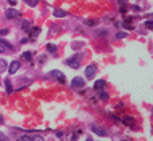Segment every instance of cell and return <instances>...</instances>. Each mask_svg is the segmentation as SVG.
<instances>
[{
    "instance_id": "obj_8",
    "label": "cell",
    "mask_w": 153,
    "mask_h": 141,
    "mask_svg": "<svg viewBox=\"0 0 153 141\" xmlns=\"http://www.w3.org/2000/svg\"><path fill=\"white\" fill-rule=\"evenodd\" d=\"M19 140H21V141H32V140H44V138L40 135H36V136H32V135H23Z\"/></svg>"
},
{
    "instance_id": "obj_23",
    "label": "cell",
    "mask_w": 153,
    "mask_h": 141,
    "mask_svg": "<svg viewBox=\"0 0 153 141\" xmlns=\"http://www.w3.org/2000/svg\"><path fill=\"white\" fill-rule=\"evenodd\" d=\"M73 48H81V43L79 42H74L73 43Z\"/></svg>"
},
{
    "instance_id": "obj_21",
    "label": "cell",
    "mask_w": 153,
    "mask_h": 141,
    "mask_svg": "<svg viewBox=\"0 0 153 141\" xmlns=\"http://www.w3.org/2000/svg\"><path fill=\"white\" fill-rule=\"evenodd\" d=\"M145 27H147V29H152V21H150V19L145 23Z\"/></svg>"
},
{
    "instance_id": "obj_25",
    "label": "cell",
    "mask_w": 153,
    "mask_h": 141,
    "mask_svg": "<svg viewBox=\"0 0 153 141\" xmlns=\"http://www.w3.org/2000/svg\"><path fill=\"white\" fill-rule=\"evenodd\" d=\"M56 136H58V138H63V132H56Z\"/></svg>"
},
{
    "instance_id": "obj_17",
    "label": "cell",
    "mask_w": 153,
    "mask_h": 141,
    "mask_svg": "<svg viewBox=\"0 0 153 141\" xmlns=\"http://www.w3.org/2000/svg\"><path fill=\"white\" fill-rule=\"evenodd\" d=\"M31 56H32V53H31V51H24V53H23V58H24L26 61H29Z\"/></svg>"
},
{
    "instance_id": "obj_26",
    "label": "cell",
    "mask_w": 153,
    "mask_h": 141,
    "mask_svg": "<svg viewBox=\"0 0 153 141\" xmlns=\"http://www.w3.org/2000/svg\"><path fill=\"white\" fill-rule=\"evenodd\" d=\"M0 140H6V136H5V135H2V133H0Z\"/></svg>"
},
{
    "instance_id": "obj_14",
    "label": "cell",
    "mask_w": 153,
    "mask_h": 141,
    "mask_svg": "<svg viewBox=\"0 0 153 141\" xmlns=\"http://www.w3.org/2000/svg\"><path fill=\"white\" fill-rule=\"evenodd\" d=\"M26 3H28V6H37V3H39V0H24Z\"/></svg>"
},
{
    "instance_id": "obj_3",
    "label": "cell",
    "mask_w": 153,
    "mask_h": 141,
    "mask_svg": "<svg viewBox=\"0 0 153 141\" xmlns=\"http://www.w3.org/2000/svg\"><path fill=\"white\" fill-rule=\"evenodd\" d=\"M90 130L95 133V135H98V136H107V130L102 128L100 125H97V123H92V125H90Z\"/></svg>"
},
{
    "instance_id": "obj_5",
    "label": "cell",
    "mask_w": 153,
    "mask_h": 141,
    "mask_svg": "<svg viewBox=\"0 0 153 141\" xmlns=\"http://www.w3.org/2000/svg\"><path fill=\"white\" fill-rule=\"evenodd\" d=\"M95 74H97V66H95V64H90V66L86 67V77L87 79H92Z\"/></svg>"
},
{
    "instance_id": "obj_20",
    "label": "cell",
    "mask_w": 153,
    "mask_h": 141,
    "mask_svg": "<svg viewBox=\"0 0 153 141\" xmlns=\"http://www.w3.org/2000/svg\"><path fill=\"white\" fill-rule=\"evenodd\" d=\"M124 123H126V125H132V119L126 117V119H124Z\"/></svg>"
},
{
    "instance_id": "obj_7",
    "label": "cell",
    "mask_w": 153,
    "mask_h": 141,
    "mask_svg": "<svg viewBox=\"0 0 153 141\" xmlns=\"http://www.w3.org/2000/svg\"><path fill=\"white\" fill-rule=\"evenodd\" d=\"M19 67H21V63H19V61H13V63L10 64V67H8V72L10 74H15Z\"/></svg>"
},
{
    "instance_id": "obj_19",
    "label": "cell",
    "mask_w": 153,
    "mask_h": 141,
    "mask_svg": "<svg viewBox=\"0 0 153 141\" xmlns=\"http://www.w3.org/2000/svg\"><path fill=\"white\" fill-rule=\"evenodd\" d=\"M126 35H127L126 32H116V39H124Z\"/></svg>"
},
{
    "instance_id": "obj_2",
    "label": "cell",
    "mask_w": 153,
    "mask_h": 141,
    "mask_svg": "<svg viewBox=\"0 0 153 141\" xmlns=\"http://www.w3.org/2000/svg\"><path fill=\"white\" fill-rule=\"evenodd\" d=\"M84 79L82 77H74L73 80H71V88H74V90H79V88H84Z\"/></svg>"
},
{
    "instance_id": "obj_1",
    "label": "cell",
    "mask_w": 153,
    "mask_h": 141,
    "mask_svg": "<svg viewBox=\"0 0 153 141\" xmlns=\"http://www.w3.org/2000/svg\"><path fill=\"white\" fill-rule=\"evenodd\" d=\"M66 64H68L69 67H73V69H77V67L81 66V56H79V55H74V56L68 58V60H66Z\"/></svg>"
},
{
    "instance_id": "obj_15",
    "label": "cell",
    "mask_w": 153,
    "mask_h": 141,
    "mask_svg": "<svg viewBox=\"0 0 153 141\" xmlns=\"http://www.w3.org/2000/svg\"><path fill=\"white\" fill-rule=\"evenodd\" d=\"M5 87H6V93H11V90H13V88H11V82L5 80Z\"/></svg>"
},
{
    "instance_id": "obj_18",
    "label": "cell",
    "mask_w": 153,
    "mask_h": 141,
    "mask_svg": "<svg viewBox=\"0 0 153 141\" xmlns=\"http://www.w3.org/2000/svg\"><path fill=\"white\" fill-rule=\"evenodd\" d=\"M40 32V30H39V27H34V29H32V34H31V37H32V39H34V37H36L37 35V34H39Z\"/></svg>"
},
{
    "instance_id": "obj_11",
    "label": "cell",
    "mask_w": 153,
    "mask_h": 141,
    "mask_svg": "<svg viewBox=\"0 0 153 141\" xmlns=\"http://www.w3.org/2000/svg\"><path fill=\"white\" fill-rule=\"evenodd\" d=\"M47 50H49L50 53H56L58 48H56V45H53V43H49V45H47Z\"/></svg>"
},
{
    "instance_id": "obj_12",
    "label": "cell",
    "mask_w": 153,
    "mask_h": 141,
    "mask_svg": "<svg viewBox=\"0 0 153 141\" xmlns=\"http://www.w3.org/2000/svg\"><path fill=\"white\" fill-rule=\"evenodd\" d=\"M98 91H100V90H98ZM98 96H100L102 101H107V99H108V93H107V91H100V93H98Z\"/></svg>"
},
{
    "instance_id": "obj_10",
    "label": "cell",
    "mask_w": 153,
    "mask_h": 141,
    "mask_svg": "<svg viewBox=\"0 0 153 141\" xmlns=\"http://www.w3.org/2000/svg\"><path fill=\"white\" fill-rule=\"evenodd\" d=\"M53 15H55L56 18H63V16H66V11H63V10H60V8H56L55 11H53Z\"/></svg>"
},
{
    "instance_id": "obj_6",
    "label": "cell",
    "mask_w": 153,
    "mask_h": 141,
    "mask_svg": "<svg viewBox=\"0 0 153 141\" xmlns=\"http://www.w3.org/2000/svg\"><path fill=\"white\" fill-rule=\"evenodd\" d=\"M52 77L56 79V80L60 82V84H66V79H64V75L61 74L60 71H52Z\"/></svg>"
},
{
    "instance_id": "obj_9",
    "label": "cell",
    "mask_w": 153,
    "mask_h": 141,
    "mask_svg": "<svg viewBox=\"0 0 153 141\" xmlns=\"http://www.w3.org/2000/svg\"><path fill=\"white\" fill-rule=\"evenodd\" d=\"M94 88H95V90H103V88H105V80H97V82H95V85H94Z\"/></svg>"
},
{
    "instance_id": "obj_4",
    "label": "cell",
    "mask_w": 153,
    "mask_h": 141,
    "mask_svg": "<svg viewBox=\"0 0 153 141\" xmlns=\"http://www.w3.org/2000/svg\"><path fill=\"white\" fill-rule=\"evenodd\" d=\"M5 16H6V19H15V18H19V16H21V11L16 10V8H10V10H6Z\"/></svg>"
},
{
    "instance_id": "obj_13",
    "label": "cell",
    "mask_w": 153,
    "mask_h": 141,
    "mask_svg": "<svg viewBox=\"0 0 153 141\" xmlns=\"http://www.w3.org/2000/svg\"><path fill=\"white\" fill-rule=\"evenodd\" d=\"M6 71V63L3 60H0V74H2V72H5Z\"/></svg>"
},
{
    "instance_id": "obj_24",
    "label": "cell",
    "mask_w": 153,
    "mask_h": 141,
    "mask_svg": "<svg viewBox=\"0 0 153 141\" xmlns=\"http://www.w3.org/2000/svg\"><path fill=\"white\" fill-rule=\"evenodd\" d=\"M3 51H5V47H3V45H2V43H0V55H2V53H3Z\"/></svg>"
},
{
    "instance_id": "obj_16",
    "label": "cell",
    "mask_w": 153,
    "mask_h": 141,
    "mask_svg": "<svg viewBox=\"0 0 153 141\" xmlns=\"http://www.w3.org/2000/svg\"><path fill=\"white\" fill-rule=\"evenodd\" d=\"M29 27H32V23H31V21H24V23H23V29H24V30H28Z\"/></svg>"
},
{
    "instance_id": "obj_22",
    "label": "cell",
    "mask_w": 153,
    "mask_h": 141,
    "mask_svg": "<svg viewBox=\"0 0 153 141\" xmlns=\"http://www.w3.org/2000/svg\"><path fill=\"white\" fill-rule=\"evenodd\" d=\"M6 34H8V29H2V30H0V35H6Z\"/></svg>"
}]
</instances>
